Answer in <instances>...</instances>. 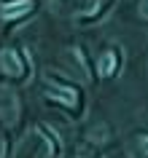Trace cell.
<instances>
[{
	"label": "cell",
	"instance_id": "obj_5",
	"mask_svg": "<svg viewBox=\"0 0 148 158\" xmlns=\"http://www.w3.org/2000/svg\"><path fill=\"white\" fill-rule=\"evenodd\" d=\"M137 14H140V16H143V19H148V0H140V3H137Z\"/></svg>",
	"mask_w": 148,
	"mask_h": 158
},
{
	"label": "cell",
	"instance_id": "obj_1",
	"mask_svg": "<svg viewBox=\"0 0 148 158\" xmlns=\"http://www.w3.org/2000/svg\"><path fill=\"white\" fill-rule=\"evenodd\" d=\"M0 70L8 78H19V75L25 73V62H22V56L14 48H3L0 51Z\"/></svg>",
	"mask_w": 148,
	"mask_h": 158
},
{
	"label": "cell",
	"instance_id": "obj_4",
	"mask_svg": "<svg viewBox=\"0 0 148 158\" xmlns=\"http://www.w3.org/2000/svg\"><path fill=\"white\" fill-rule=\"evenodd\" d=\"M97 70H100V75H113V70H116V54L113 51H102V56L97 62Z\"/></svg>",
	"mask_w": 148,
	"mask_h": 158
},
{
	"label": "cell",
	"instance_id": "obj_2",
	"mask_svg": "<svg viewBox=\"0 0 148 158\" xmlns=\"http://www.w3.org/2000/svg\"><path fill=\"white\" fill-rule=\"evenodd\" d=\"M33 11V0H16V3H6L0 8V16L6 22H14V19H22Z\"/></svg>",
	"mask_w": 148,
	"mask_h": 158
},
{
	"label": "cell",
	"instance_id": "obj_3",
	"mask_svg": "<svg viewBox=\"0 0 148 158\" xmlns=\"http://www.w3.org/2000/svg\"><path fill=\"white\" fill-rule=\"evenodd\" d=\"M49 97L57 99V102H62V105H67V107H75V105H78V94H75L73 89H67V86L51 83L49 86Z\"/></svg>",
	"mask_w": 148,
	"mask_h": 158
}]
</instances>
